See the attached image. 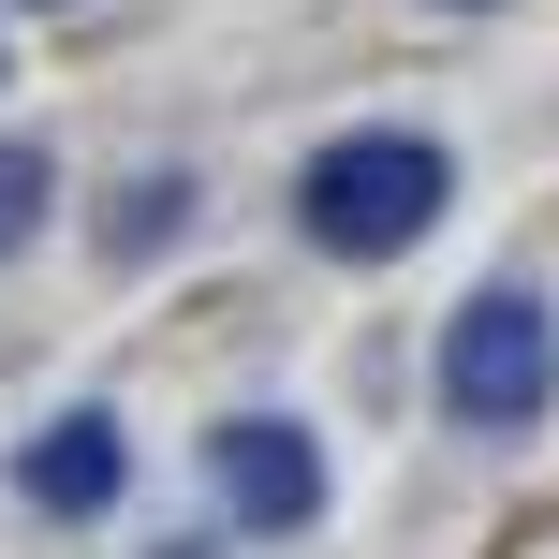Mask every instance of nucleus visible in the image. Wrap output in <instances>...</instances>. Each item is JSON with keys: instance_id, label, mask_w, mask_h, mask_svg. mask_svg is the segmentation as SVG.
Masks as SVG:
<instances>
[{"instance_id": "1", "label": "nucleus", "mask_w": 559, "mask_h": 559, "mask_svg": "<svg viewBox=\"0 0 559 559\" xmlns=\"http://www.w3.org/2000/svg\"><path fill=\"white\" fill-rule=\"evenodd\" d=\"M442 192H456V163H442L427 133H338L324 163L295 177V222L324 236V251L368 265V251H413V236L442 222Z\"/></svg>"}, {"instance_id": "3", "label": "nucleus", "mask_w": 559, "mask_h": 559, "mask_svg": "<svg viewBox=\"0 0 559 559\" xmlns=\"http://www.w3.org/2000/svg\"><path fill=\"white\" fill-rule=\"evenodd\" d=\"M206 486H222L236 531H309L324 515V442L280 427V413H222L206 427Z\"/></svg>"}, {"instance_id": "2", "label": "nucleus", "mask_w": 559, "mask_h": 559, "mask_svg": "<svg viewBox=\"0 0 559 559\" xmlns=\"http://www.w3.org/2000/svg\"><path fill=\"white\" fill-rule=\"evenodd\" d=\"M545 397H559V324H545V295L486 280V295L442 324V413H456V427H486V442H515Z\"/></svg>"}, {"instance_id": "4", "label": "nucleus", "mask_w": 559, "mask_h": 559, "mask_svg": "<svg viewBox=\"0 0 559 559\" xmlns=\"http://www.w3.org/2000/svg\"><path fill=\"white\" fill-rule=\"evenodd\" d=\"M15 486H29L45 515H104L118 486H133V442H118V413H59L45 442L15 456Z\"/></svg>"}, {"instance_id": "5", "label": "nucleus", "mask_w": 559, "mask_h": 559, "mask_svg": "<svg viewBox=\"0 0 559 559\" xmlns=\"http://www.w3.org/2000/svg\"><path fill=\"white\" fill-rule=\"evenodd\" d=\"M45 147H0V251H29V222H45Z\"/></svg>"}]
</instances>
